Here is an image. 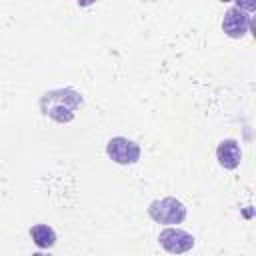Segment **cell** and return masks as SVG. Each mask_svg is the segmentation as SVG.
Returning <instances> with one entry per match:
<instances>
[{
	"label": "cell",
	"mask_w": 256,
	"mask_h": 256,
	"mask_svg": "<svg viewBox=\"0 0 256 256\" xmlns=\"http://www.w3.org/2000/svg\"><path fill=\"white\" fill-rule=\"evenodd\" d=\"M216 158H218L220 166L226 168V170H234V168H238L240 158H242V152H240L238 142L232 140V138L222 140V142L218 144V148H216Z\"/></svg>",
	"instance_id": "cell-6"
},
{
	"label": "cell",
	"mask_w": 256,
	"mask_h": 256,
	"mask_svg": "<svg viewBox=\"0 0 256 256\" xmlns=\"http://www.w3.org/2000/svg\"><path fill=\"white\" fill-rule=\"evenodd\" d=\"M160 246L170 254H184L194 248V236L182 228H166L158 234Z\"/></svg>",
	"instance_id": "cell-5"
},
{
	"label": "cell",
	"mask_w": 256,
	"mask_h": 256,
	"mask_svg": "<svg viewBox=\"0 0 256 256\" xmlns=\"http://www.w3.org/2000/svg\"><path fill=\"white\" fill-rule=\"evenodd\" d=\"M148 216L158 224H180L186 218V206L172 196L160 198L150 202Z\"/></svg>",
	"instance_id": "cell-2"
},
{
	"label": "cell",
	"mask_w": 256,
	"mask_h": 256,
	"mask_svg": "<svg viewBox=\"0 0 256 256\" xmlns=\"http://www.w3.org/2000/svg\"><path fill=\"white\" fill-rule=\"evenodd\" d=\"M108 156L118 164H134L140 158V146L134 140H128L124 136H114L106 144Z\"/></svg>",
	"instance_id": "cell-4"
},
{
	"label": "cell",
	"mask_w": 256,
	"mask_h": 256,
	"mask_svg": "<svg viewBox=\"0 0 256 256\" xmlns=\"http://www.w3.org/2000/svg\"><path fill=\"white\" fill-rule=\"evenodd\" d=\"M30 236L38 248H50L56 242V232L46 224H36L30 228Z\"/></svg>",
	"instance_id": "cell-7"
},
{
	"label": "cell",
	"mask_w": 256,
	"mask_h": 256,
	"mask_svg": "<svg viewBox=\"0 0 256 256\" xmlns=\"http://www.w3.org/2000/svg\"><path fill=\"white\" fill-rule=\"evenodd\" d=\"M252 8H254V4H242V2H236L234 6H230L224 14L222 30L230 38H242L250 26V14L246 10H252Z\"/></svg>",
	"instance_id": "cell-3"
},
{
	"label": "cell",
	"mask_w": 256,
	"mask_h": 256,
	"mask_svg": "<svg viewBox=\"0 0 256 256\" xmlns=\"http://www.w3.org/2000/svg\"><path fill=\"white\" fill-rule=\"evenodd\" d=\"M32 256H48V254H42V252H36V254H32Z\"/></svg>",
	"instance_id": "cell-8"
},
{
	"label": "cell",
	"mask_w": 256,
	"mask_h": 256,
	"mask_svg": "<svg viewBox=\"0 0 256 256\" xmlns=\"http://www.w3.org/2000/svg\"><path fill=\"white\" fill-rule=\"evenodd\" d=\"M78 106H82V96L74 88H60V90L46 92L40 100L42 112L54 118L56 122H70Z\"/></svg>",
	"instance_id": "cell-1"
}]
</instances>
